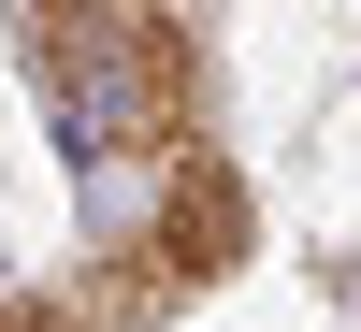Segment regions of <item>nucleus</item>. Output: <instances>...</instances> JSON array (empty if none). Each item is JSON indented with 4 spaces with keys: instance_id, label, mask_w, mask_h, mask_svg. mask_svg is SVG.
<instances>
[{
    "instance_id": "nucleus-2",
    "label": "nucleus",
    "mask_w": 361,
    "mask_h": 332,
    "mask_svg": "<svg viewBox=\"0 0 361 332\" xmlns=\"http://www.w3.org/2000/svg\"><path fill=\"white\" fill-rule=\"evenodd\" d=\"M217 275H246V173L217 159V145H173V188H159V217L130 231V246L102 260V275L73 289L102 332H145V318H173V304H202Z\"/></svg>"
},
{
    "instance_id": "nucleus-1",
    "label": "nucleus",
    "mask_w": 361,
    "mask_h": 332,
    "mask_svg": "<svg viewBox=\"0 0 361 332\" xmlns=\"http://www.w3.org/2000/svg\"><path fill=\"white\" fill-rule=\"evenodd\" d=\"M15 44H29V87H44L73 173H130V159L202 145L188 130L202 58L173 29V0H15Z\"/></svg>"
},
{
    "instance_id": "nucleus-3",
    "label": "nucleus",
    "mask_w": 361,
    "mask_h": 332,
    "mask_svg": "<svg viewBox=\"0 0 361 332\" xmlns=\"http://www.w3.org/2000/svg\"><path fill=\"white\" fill-rule=\"evenodd\" d=\"M0 332H102V318H87L73 289H15V304H0Z\"/></svg>"
}]
</instances>
